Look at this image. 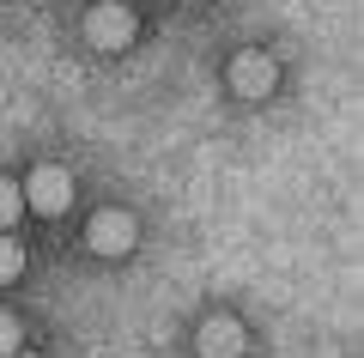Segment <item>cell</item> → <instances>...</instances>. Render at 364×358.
I'll use <instances>...</instances> for the list:
<instances>
[{
    "mask_svg": "<svg viewBox=\"0 0 364 358\" xmlns=\"http://www.w3.org/2000/svg\"><path fill=\"white\" fill-rule=\"evenodd\" d=\"M134 31H140V19H134L128 6H116V0H104V6H91V13H85V43H91V49L116 55V49L134 43Z\"/></svg>",
    "mask_w": 364,
    "mask_h": 358,
    "instance_id": "6da1fadb",
    "label": "cell"
},
{
    "mask_svg": "<svg viewBox=\"0 0 364 358\" xmlns=\"http://www.w3.org/2000/svg\"><path fill=\"white\" fill-rule=\"evenodd\" d=\"M85 237H91L97 256H128V249L140 243V225H134V213H122V206H104V213L85 225Z\"/></svg>",
    "mask_w": 364,
    "mask_h": 358,
    "instance_id": "7a4b0ae2",
    "label": "cell"
},
{
    "mask_svg": "<svg viewBox=\"0 0 364 358\" xmlns=\"http://www.w3.org/2000/svg\"><path fill=\"white\" fill-rule=\"evenodd\" d=\"M18 201H31L37 213H67V201H73V177H67L61 164H37Z\"/></svg>",
    "mask_w": 364,
    "mask_h": 358,
    "instance_id": "3957f363",
    "label": "cell"
},
{
    "mask_svg": "<svg viewBox=\"0 0 364 358\" xmlns=\"http://www.w3.org/2000/svg\"><path fill=\"white\" fill-rule=\"evenodd\" d=\"M231 91L237 98H267L273 91V79H279V67H273V55H261V49H249V55H237L231 61Z\"/></svg>",
    "mask_w": 364,
    "mask_h": 358,
    "instance_id": "277c9868",
    "label": "cell"
},
{
    "mask_svg": "<svg viewBox=\"0 0 364 358\" xmlns=\"http://www.w3.org/2000/svg\"><path fill=\"white\" fill-rule=\"evenodd\" d=\"M200 352L207 358H237L243 352V322L237 316H207L200 322Z\"/></svg>",
    "mask_w": 364,
    "mask_h": 358,
    "instance_id": "5b68a950",
    "label": "cell"
},
{
    "mask_svg": "<svg viewBox=\"0 0 364 358\" xmlns=\"http://www.w3.org/2000/svg\"><path fill=\"white\" fill-rule=\"evenodd\" d=\"M18 273H25V249H18L13 237H0V285H13Z\"/></svg>",
    "mask_w": 364,
    "mask_h": 358,
    "instance_id": "8992f818",
    "label": "cell"
},
{
    "mask_svg": "<svg viewBox=\"0 0 364 358\" xmlns=\"http://www.w3.org/2000/svg\"><path fill=\"white\" fill-rule=\"evenodd\" d=\"M18 340H25V334H18V322L0 310V358H13V352H18Z\"/></svg>",
    "mask_w": 364,
    "mask_h": 358,
    "instance_id": "52a82bcc",
    "label": "cell"
},
{
    "mask_svg": "<svg viewBox=\"0 0 364 358\" xmlns=\"http://www.w3.org/2000/svg\"><path fill=\"white\" fill-rule=\"evenodd\" d=\"M18 206H25V201H18V189H13V182H0V225H13Z\"/></svg>",
    "mask_w": 364,
    "mask_h": 358,
    "instance_id": "ba28073f",
    "label": "cell"
},
{
    "mask_svg": "<svg viewBox=\"0 0 364 358\" xmlns=\"http://www.w3.org/2000/svg\"><path fill=\"white\" fill-rule=\"evenodd\" d=\"M13 358H37V352H13Z\"/></svg>",
    "mask_w": 364,
    "mask_h": 358,
    "instance_id": "9c48e42d",
    "label": "cell"
}]
</instances>
